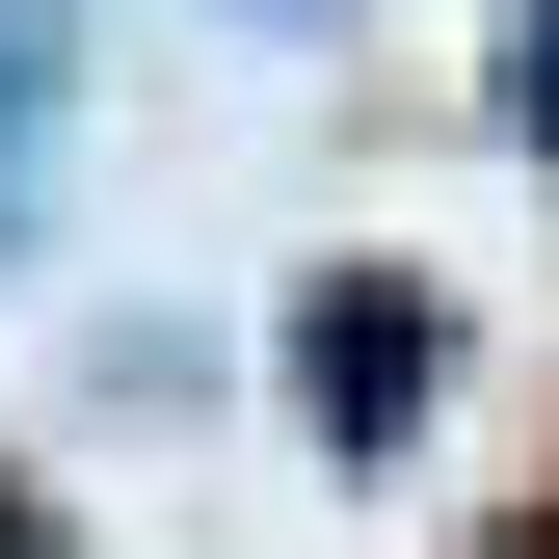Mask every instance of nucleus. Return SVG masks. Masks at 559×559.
<instances>
[{"mask_svg":"<svg viewBox=\"0 0 559 559\" xmlns=\"http://www.w3.org/2000/svg\"><path fill=\"white\" fill-rule=\"evenodd\" d=\"M427 373H453V320L400 294V266H346V294L294 320V427H320V453H400V427H427Z\"/></svg>","mask_w":559,"mask_h":559,"instance_id":"1","label":"nucleus"},{"mask_svg":"<svg viewBox=\"0 0 559 559\" xmlns=\"http://www.w3.org/2000/svg\"><path fill=\"white\" fill-rule=\"evenodd\" d=\"M53 133H81V53H53V0H0V240L53 214Z\"/></svg>","mask_w":559,"mask_h":559,"instance_id":"2","label":"nucleus"},{"mask_svg":"<svg viewBox=\"0 0 559 559\" xmlns=\"http://www.w3.org/2000/svg\"><path fill=\"white\" fill-rule=\"evenodd\" d=\"M507 133H559V0H507Z\"/></svg>","mask_w":559,"mask_h":559,"instance_id":"3","label":"nucleus"},{"mask_svg":"<svg viewBox=\"0 0 559 559\" xmlns=\"http://www.w3.org/2000/svg\"><path fill=\"white\" fill-rule=\"evenodd\" d=\"M0 559H81V533H53V507H0Z\"/></svg>","mask_w":559,"mask_h":559,"instance_id":"4","label":"nucleus"},{"mask_svg":"<svg viewBox=\"0 0 559 559\" xmlns=\"http://www.w3.org/2000/svg\"><path fill=\"white\" fill-rule=\"evenodd\" d=\"M507 559H559V533H507Z\"/></svg>","mask_w":559,"mask_h":559,"instance_id":"5","label":"nucleus"}]
</instances>
